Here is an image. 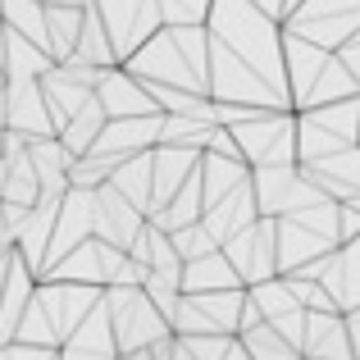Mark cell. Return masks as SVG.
<instances>
[{
  "label": "cell",
  "instance_id": "6da1fadb",
  "mask_svg": "<svg viewBox=\"0 0 360 360\" xmlns=\"http://www.w3.org/2000/svg\"><path fill=\"white\" fill-rule=\"evenodd\" d=\"M146 87H183L210 96V23L196 27H160L128 60Z\"/></svg>",
  "mask_w": 360,
  "mask_h": 360
},
{
  "label": "cell",
  "instance_id": "7a4b0ae2",
  "mask_svg": "<svg viewBox=\"0 0 360 360\" xmlns=\"http://www.w3.org/2000/svg\"><path fill=\"white\" fill-rule=\"evenodd\" d=\"M360 146V96L297 110V155L301 165H319Z\"/></svg>",
  "mask_w": 360,
  "mask_h": 360
},
{
  "label": "cell",
  "instance_id": "3957f363",
  "mask_svg": "<svg viewBox=\"0 0 360 360\" xmlns=\"http://www.w3.org/2000/svg\"><path fill=\"white\" fill-rule=\"evenodd\" d=\"M338 246H342L338 201H319V205H310V210H297V214H283L278 219V264H283V274L306 269L310 260H324Z\"/></svg>",
  "mask_w": 360,
  "mask_h": 360
},
{
  "label": "cell",
  "instance_id": "277c9868",
  "mask_svg": "<svg viewBox=\"0 0 360 360\" xmlns=\"http://www.w3.org/2000/svg\"><path fill=\"white\" fill-rule=\"evenodd\" d=\"M105 306L115 319V338H119V356L123 352H141V347H155L174 338L169 315L150 301L146 288H105Z\"/></svg>",
  "mask_w": 360,
  "mask_h": 360
},
{
  "label": "cell",
  "instance_id": "5b68a950",
  "mask_svg": "<svg viewBox=\"0 0 360 360\" xmlns=\"http://www.w3.org/2000/svg\"><path fill=\"white\" fill-rule=\"evenodd\" d=\"M242 155L251 169H269V165H301L297 155V110H260V115L233 123Z\"/></svg>",
  "mask_w": 360,
  "mask_h": 360
},
{
  "label": "cell",
  "instance_id": "8992f818",
  "mask_svg": "<svg viewBox=\"0 0 360 360\" xmlns=\"http://www.w3.org/2000/svg\"><path fill=\"white\" fill-rule=\"evenodd\" d=\"M283 27L306 41L324 46V51H342L347 41L360 32V0H301Z\"/></svg>",
  "mask_w": 360,
  "mask_h": 360
},
{
  "label": "cell",
  "instance_id": "52a82bcc",
  "mask_svg": "<svg viewBox=\"0 0 360 360\" xmlns=\"http://www.w3.org/2000/svg\"><path fill=\"white\" fill-rule=\"evenodd\" d=\"M96 14L105 18L110 37H115V51L119 60L128 64L150 37L165 27V14H160V0H91Z\"/></svg>",
  "mask_w": 360,
  "mask_h": 360
},
{
  "label": "cell",
  "instance_id": "ba28073f",
  "mask_svg": "<svg viewBox=\"0 0 360 360\" xmlns=\"http://www.w3.org/2000/svg\"><path fill=\"white\" fill-rule=\"evenodd\" d=\"M224 251H229V260L238 264L246 288L274 278V274H283V264H278V219L260 214L251 229H242L233 242H224Z\"/></svg>",
  "mask_w": 360,
  "mask_h": 360
},
{
  "label": "cell",
  "instance_id": "9c48e42d",
  "mask_svg": "<svg viewBox=\"0 0 360 360\" xmlns=\"http://www.w3.org/2000/svg\"><path fill=\"white\" fill-rule=\"evenodd\" d=\"M5 115H9V132H23V137H32V141L60 132L41 78H9L5 82Z\"/></svg>",
  "mask_w": 360,
  "mask_h": 360
},
{
  "label": "cell",
  "instance_id": "30bf717a",
  "mask_svg": "<svg viewBox=\"0 0 360 360\" xmlns=\"http://www.w3.org/2000/svg\"><path fill=\"white\" fill-rule=\"evenodd\" d=\"M96 101L105 105L110 119L160 115V101L150 96V87L128 69V64H115V69H105V78H101V87H96Z\"/></svg>",
  "mask_w": 360,
  "mask_h": 360
},
{
  "label": "cell",
  "instance_id": "8fae6325",
  "mask_svg": "<svg viewBox=\"0 0 360 360\" xmlns=\"http://www.w3.org/2000/svg\"><path fill=\"white\" fill-rule=\"evenodd\" d=\"M146 219H150V214L137 210V205H132L115 183L96 187V238L101 242L123 246V251H128V246L137 242V233L146 229Z\"/></svg>",
  "mask_w": 360,
  "mask_h": 360
},
{
  "label": "cell",
  "instance_id": "7c38bea8",
  "mask_svg": "<svg viewBox=\"0 0 360 360\" xmlns=\"http://www.w3.org/2000/svg\"><path fill=\"white\" fill-rule=\"evenodd\" d=\"M306 360H356L342 310H306Z\"/></svg>",
  "mask_w": 360,
  "mask_h": 360
},
{
  "label": "cell",
  "instance_id": "4fadbf2b",
  "mask_svg": "<svg viewBox=\"0 0 360 360\" xmlns=\"http://www.w3.org/2000/svg\"><path fill=\"white\" fill-rule=\"evenodd\" d=\"M260 219V201H255V183H242L238 192H229L224 201H214L210 210H205V229L214 233V242H233L242 229H251V224Z\"/></svg>",
  "mask_w": 360,
  "mask_h": 360
},
{
  "label": "cell",
  "instance_id": "5bb4252c",
  "mask_svg": "<svg viewBox=\"0 0 360 360\" xmlns=\"http://www.w3.org/2000/svg\"><path fill=\"white\" fill-rule=\"evenodd\" d=\"M201 155L205 150H192V146H165V141L155 146V210H165L178 196V187L201 169Z\"/></svg>",
  "mask_w": 360,
  "mask_h": 360
},
{
  "label": "cell",
  "instance_id": "9a60e30c",
  "mask_svg": "<svg viewBox=\"0 0 360 360\" xmlns=\"http://www.w3.org/2000/svg\"><path fill=\"white\" fill-rule=\"evenodd\" d=\"M255 169L246 160H233V155H219V150H205L201 155V183H205V210L214 201H224L229 192H238L242 183H251Z\"/></svg>",
  "mask_w": 360,
  "mask_h": 360
},
{
  "label": "cell",
  "instance_id": "2e32d148",
  "mask_svg": "<svg viewBox=\"0 0 360 360\" xmlns=\"http://www.w3.org/2000/svg\"><path fill=\"white\" fill-rule=\"evenodd\" d=\"M224 288H246L238 264L229 260L224 246L210 251V255H201V260H192L183 269V292H224Z\"/></svg>",
  "mask_w": 360,
  "mask_h": 360
},
{
  "label": "cell",
  "instance_id": "e0dca14e",
  "mask_svg": "<svg viewBox=\"0 0 360 360\" xmlns=\"http://www.w3.org/2000/svg\"><path fill=\"white\" fill-rule=\"evenodd\" d=\"M105 123H110V115H105V105L101 101H91L82 115H73L69 123L60 128V141L69 146V155L73 160H82V155H91V146L101 141V132H105Z\"/></svg>",
  "mask_w": 360,
  "mask_h": 360
},
{
  "label": "cell",
  "instance_id": "ac0fdd59",
  "mask_svg": "<svg viewBox=\"0 0 360 360\" xmlns=\"http://www.w3.org/2000/svg\"><path fill=\"white\" fill-rule=\"evenodd\" d=\"M0 18L5 27L32 37L37 46L51 51V23H46V0H0Z\"/></svg>",
  "mask_w": 360,
  "mask_h": 360
},
{
  "label": "cell",
  "instance_id": "d6986e66",
  "mask_svg": "<svg viewBox=\"0 0 360 360\" xmlns=\"http://www.w3.org/2000/svg\"><path fill=\"white\" fill-rule=\"evenodd\" d=\"M87 9L46 5V23H51V55H55V60H69V55L78 51V37H82V23H87Z\"/></svg>",
  "mask_w": 360,
  "mask_h": 360
},
{
  "label": "cell",
  "instance_id": "ffe728a7",
  "mask_svg": "<svg viewBox=\"0 0 360 360\" xmlns=\"http://www.w3.org/2000/svg\"><path fill=\"white\" fill-rule=\"evenodd\" d=\"M238 338L246 342L251 360H301V356H306L278 324H269V319H264V324H255V328H246V333H238Z\"/></svg>",
  "mask_w": 360,
  "mask_h": 360
},
{
  "label": "cell",
  "instance_id": "44dd1931",
  "mask_svg": "<svg viewBox=\"0 0 360 360\" xmlns=\"http://www.w3.org/2000/svg\"><path fill=\"white\" fill-rule=\"evenodd\" d=\"M214 0H160V14H165V27H196L210 23Z\"/></svg>",
  "mask_w": 360,
  "mask_h": 360
},
{
  "label": "cell",
  "instance_id": "7402d4cb",
  "mask_svg": "<svg viewBox=\"0 0 360 360\" xmlns=\"http://www.w3.org/2000/svg\"><path fill=\"white\" fill-rule=\"evenodd\" d=\"M174 246H178V255H183V264H192V260H201V255L219 251V242H214V233L205 229V219L178 229V233H174Z\"/></svg>",
  "mask_w": 360,
  "mask_h": 360
},
{
  "label": "cell",
  "instance_id": "603a6c76",
  "mask_svg": "<svg viewBox=\"0 0 360 360\" xmlns=\"http://www.w3.org/2000/svg\"><path fill=\"white\" fill-rule=\"evenodd\" d=\"M0 360H60L55 347H27V342H9L0 347Z\"/></svg>",
  "mask_w": 360,
  "mask_h": 360
},
{
  "label": "cell",
  "instance_id": "cb8c5ba5",
  "mask_svg": "<svg viewBox=\"0 0 360 360\" xmlns=\"http://www.w3.org/2000/svg\"><path fill=\"white\" fill-rule=\"evenodd\" d=\"M342 315H347V333H352V352H356V360H360V306L342 310Z\"/></svg>",
  "mask_w": 360,
  "mask_h": 360
},
{
  "label": "cell",
  "instance_id": "d4e9b609",
  "mask_svg": "<svg viewBox=\"0 0 360 360\" xmlns=\"http://www.w3.org/2000/svg\"><path fill=\"white\" fill-rule=\"evenodd\" d=\"M255 5H260L264 14H274V18H288V0H255Z\"/></svg>",
  "mask_w": 360,
  "mask_h": 360
},
{
  "label": "cell",
  "instance_id": "484cf974",
  "mask_svg": "<svg viewBox=\"0 0 360 360\" xmlns=\"http://www.w3.org/2000/svg\"><path fill=\"white\" fill-rule=\"evenodd\" d=\"M5 137H9V115H5V91H0V155H5Z\"/></svg>",
  "mask_w": 360,
  "mask_h": 360
},
{
  "label": "cell",
  "instance_id": "4316f807",
  "mask_svg": "<svg viewBox=\"0 0 360 360\" xmlns=\"http://www.w3.org/2000/svg\"><path fill=\"white\" fill-rule=\"evenodd\" d=\"M46 5H73V9H87L91 0H46Z\"/></svg>",
  "mask_w": 360,
  "mask_h": 360
},
{
  "label": "cell",
  "instance_id": "83f0119b",
  "mask_svg": "<svg viewBox=\"0 0 360 360\" xmlns=\"http://www.w3.org/2000/svg\"><path fill=\"white\" fill-rule=\"evenodd\" d=\"M5 82H9V78H5V64H0V91H5Z\"/></svg>",
  "mask_w": 360,
  "mask_h": 360
},
{
  "label": "cell",
  "instance_id": "f1b7e54d",
  "mask_svg": "<svg viewBox=\"0 0 360 360\" xmlns=\"http://www.w3.org/2000/svg\"><path fill=\"white\" fill-rule=\"evenodd\" d=\"M297 5H301V0H288V14H292V9H297Z\"/></svg>",
  "mask_w": 360,
  "mask_h": 360
}]
</instances>
